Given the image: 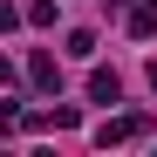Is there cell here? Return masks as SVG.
<instances>
[{
    "label": "cell",
    "mask_w": 157,
    "mask_h": 157,
    "mask_svg": "<svg viewBox=\"0 0 157 157\" xmlns=\"http://www.w3.org/2000/svg\"><path fill=\"white\" fill-rule=\"evenodd\" d=\"M82 123V109H75V102H55V109H48V130H75Z\"/></svg>",
    "instance_id": "obj_4"
},
{
    "label": "cell",
    "mask_w": 157,
    "mask_h": 157,
    "mask_svg": "<svg viewBox=\"0 0 157 157\" xmlns=\"http://www.w3.org/2000/svg\"><path fill=\"white\" fill-rule=\"evenodd\" d=\"M28 75H34V89H41V96H55V89H62V68H55V55H28Z\"/></svg>",
    "instance_id": "obj_2"
},
{
    "label": "cell",
    "mask_w": 157,
    "mask_h": 157,
    "mask_svg": "<svg viewBox=\"0 0 157 157\" xmlns=\"http://www.w3.org/2000/svg\"><path fill=\"white\" fill-rule=\"evenodd\" d=\"M137 137H150V116L144 109H123V116H102L96 123V144L102 150H123V144H137Z\"/></svg>",
    "instance_id": "obj_1"
},
{
    "label": "cell",
    "mask_w": 157,
    "mask_h": 157,
    "mask_svg": "<svg viewBox=\"0 0 157 157\" xmlns=\"http://www.w3.org/2000/svg\"><path fill=\"white\" fill-rule=\"evenodd\" d=\"M89 96H96V102H116V96H123V75H116V68H96V75H89Z\"/></svg>",
    "instance_id": "obj_3"
},
{
    "label": "cell",
    "mask_w": 157,
    "mask_h": 157,
    "mask_svg": "<svg viewBox=\"0 0 157 157\" xmlns=\"http://www.w3.org/2000/svg\"><path fill=\"white\" fill-rule=\"evenodd\" d=\"M109 7H130V0H109Z\"/></svg>",
    "instance_id": "obj_9"
},
{
    "label": "cell",
    "mask_w": 157,
    "mask_h": 157,
    "mask_svg": "<svg viewBox=\"0 0 157 157\" xmlns=\"http://www.w3.org/2000/svg\"><path fill=\"white\" fill-rule=\"evenodd\" d=\"M55 14H62L55 0H34V7H28V21H34V28H55Z\"/></svg>",
    "instance_id": "obj_7"
},
{
    "label": "cell",
    "mask_w": 157,
    "mask_h": 157,
    "mask_svg": "<svg viewBox=\"0 0 157 157\" xmlns=\"http://www.w3.org/2000/svg\"><path fill=\"white\" fill-rule=\"evenodd\" d=\"M68 55H75V62H89V55H96V34H89V28H75V34H68Z\"/></svg>",
    "instance_id": "obj_6"
},
{
    "label": "cell",
    "mask_w": 157,
    "mask_h": 157,
    "mask_svg": "<svg viewBox=\"0 0 157 157\" xmlns=\"http://www.w3.org/2000/svg\"><path fill=\"white\" fill-rule=\"evenodd\" d=\"M150 7H157V0H150Z\"/></svg>",
    "instance_id": "obj_10"
},
{
    "label": "cell",
    "mask_w": 157,
    "mask_h": 157,
    "mask_svg": "<svg viewBox=\"0 0 157 157\" xmlns=\"http://www.w3.org/2000/svg\"><path fill=\"white\" fill-rule=\"evenodd\" d=\"M144 75H150V89H157V62H150V68H144Z\"/></svg>",
    "instance_id": "obj_8"
},
{
    "label": "cell",
    "mask_w": 157,
    "mask_h": 157,
    "mask_svg": "<svg viewBox=\"0 0 157 157\" xmlns=\"http://www.w3.org/2000/svg\"><path fill=\"white\" fill-rule=\"evenodd\" d=\"M130 34L150 41V34H157V7H137V14H130Z\"/></svg>",
    "instance_id": "obj_5"
}]
</instances>
